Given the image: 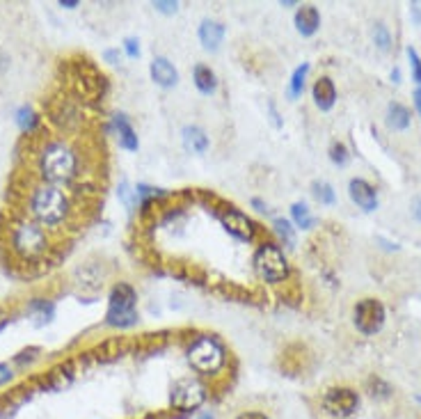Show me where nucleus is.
<instances>
[{
	"mask_svg": "<svg viewBox=\"0 0 421 419\" xmlns=\"http://www.w3.org/2000/svg\"><path fill=\"white\" fill-rule=\"evenodd\" d=\"M348 195L366 213L378 209V190L366 179H351V183H348Z\"/></svg>",
	"mask_w": 421,
	"mask_h": 419,
	"instance_id": "f8f14e48",
	"label": "nucleus"
},
{
	"mask_svg": "<svg viewBox=\"0 0 421 419\" xmlns=\"http://www.w3.org/2000/svg\"><path fill=\"white\" fill-rule=\"evenodd\" d=\"M149 76L151 80L163 89H172L179 85V71L165 55H156L149 65Z\"/></svg>",
	"mask_w": 421,
	"mask_h": 419,
	"instance_id": "9b49d317",
	"label": "nucleus"
},
{
	"mask_svg": "<svg viewBox=\"0 0 421 419\" xmlns=\"http://www.w3.org/2000/svg\"><path fill=\"white\" fill-rule=\"evenodd\" d=\"M307 74H310V65H307V62H302L300 67H295V71L291 74L289 89H286V94H289V99H291V101H295V99H300V97H302Z\"/></svg>",
	"mask_w": 421,
	"mask_h": 419,
	"instance_id": "aec40b11",
	"label": "nucleus"
},
{
	"mask_svg": "<svg viewBox=\"0 0 421 419\" xmlns=\"http://www.w3.org/2000/svg\"><path fill=\"white\" fill-rule=\"evenodd\" d=\"M153 7L163 14H174L179 9V3H153Z\"/></svg>",
	"mask_w": 421,
	"mask_h": 419,
	"instance_id": "473e14b6",
	"label": "nucleus"
},
{
	"mask_svg": "<svg viewBox=\"0 0 421 419\" xmlns=\"http://www.w3.org/2000/svg\"><path fill=\"white\" fill-rule=\"evenodd\" d=\"M60 7L74 9V7H78V0H60Z\"/></svg>",
	"mask_w": 421,
	"mask_h": 419,
	"instance_id": "58836bf2",
	"label": "nucleus"
},
{
	"mask_svg": "<svg viewBox=\"0 0 421 419\" xmlns=\"http://www.w3.org/2000/svg\"><path fill=\"white\" fill-rule=\"evenodd\" d=\"M9 248H12L14 257L21 261H35L44 257L50 248L46 227H42L33 218H21L12 224L9 229Z\"/></svg>",
	"mask_w": 421,
	"mask_h": 419,
	"instance_id": "7ed1b4c3",
	"label": "nucleus"
},
{
	"mask_svg": "<svg viewBox=\"0 0 421 419\" xmlns=\"http://www.w3.org/2000/svg\"><path fill=\"white\" fill-rule=\"evenodd\" d=\"M12 378H14L12 366H9L7 362H0V387L7 385V383H12Z\"/></svg>",
	"mask_w": 421,
	"mask_h": 419,
	"instance_id": "2f4dec72",
	"label": "nucleus"
},
{
	"mask_svg": "<svg viewBox=\"0 0 421 419\" xmlns=\"http://www.w3.org/2000/svg\"><path fill=\"white\" fill-rule=\"evenodd\" d=\"M197 37L204 46V50H211L215 53L220 46H222V39H224V26L218 23V21H211V18H204L199 23V30H197Z\"/></svg>",
	"mask_w": 421,
	"mask_h": 419,
	"instance_id": "dca6fc26",
	"label": "nucleus"
},
{
	"mask_svg": "<svg viewBox=\"0 0 421 419\" xmlns=\"http://www.w3.org/2000/svg\"><path fill=\"white\" fill-rule=\"evenodd\" d=\"M252 268L259 275V280L268 282V284H280L286 282L289 278V261H286V254L277 243L266 241L252 254Z\"/></svg>",
	"mask_w": 421,
	"mask_h": 419,
	"instance_id": "423d86ee",
	"label": "nucleus"
},
{
	"mask_svg": "<svg viewBox=\"0 0 421 419\" xmlns=\"http://www.w3.org/2000/svg\"><path fill=\"white\" fill-rule=\"evenodd\" d=\"M16 124L23 133H33L39 124V115L30 106H21L16 110Z\"/></svg>",
	"mask_w": 421,
	"mask_h": 419,
	"instance_id": "b1692460",
	"label": "nucleus"
},
{
	"mask_svg": "<svg viewBox=\"0 0 421 419\" xmlns=\"http://www.w3.org/2000/svg\"><path fill=\"white\" fill-rule=\"evenodd\" d=\"M28 211L35 222L42 227L58 229L60 224H65L71 216V200L65 192V188L53 186V183L39 181L37 186L30 190L28 197Z\"/></svg>",
	"mask_w": 421,
	"mask_h": 419,
	"instance_id": "f257e3e1",
	"label": "nucleus"
},
{
	"mask_svg": "<svg viewBox=\"0 0 421 419\" xmlns=\"http://www.w3.org/2000/svg\"><path fill=\"white\" fill-rule=\"evenodd\" d=\"M9 323V319H7V316H5V312L3 310H0V330H3L5 328V325Z\"/></svg>",
	"mask_w": 421,
	"mask_h": 419,
	"instance_id": "ea45409f",
	"label": "nucleus"
},
{
	"mask_svg": "<svg viewBox=\"0 0 421 419\" xmlns=\"http://www.w3.org/2000/svg\"><path fill=\"white\" fill-rule=\"evenodd\" d=\"M202 419H213V417H211V415H204Z\"/></svg>",
	"mask_w": 421,
	"mask_h": 419,
	"instance_id": "37998d69",
	"label": "nucleus"
},
{
	"mask_svg": "<svg viewBox=\"0 0 421 419\" xmlns=\"http://www.w3.org/2000/svg\"><path fill=\"white\" fill-rule=\"evenodd\" d=\"M412 213H415V218L421 222V200H415L412 202Z\"/></svg>",
	"mask_w": 421,
	"mask_h": 419,
	"instance_id": "f704fd0d",
	"label": "nucleus"
},
{
	"mask_svg": "<svg viewBox=\"0 0 421 419\" xmlns=\"http://www.w3.org/2000/svg\"><path fill=\"white\" fill-rule=\"evenodd\" d=\"M415 16H417V21L421 23V12H419V9H417V7H415Z\"/></svg>",
	"mask_w": 421,
	"mask_h": 419,
	"instance_id": "79ce46f5",
	"label": "nucleus"
},
{
	"mask_svg": "<svg viewBox=\"0 0 421 419\" xmlns=\"http://www.w3.org/2000/svg\"><path fill=\"white\" fill-rule=\"evenodd\" d=\"M359 408V396L351 387H330L323 394V410L337 419H346L355 415Z\"/></svg>",
	"mask_w": 421,
	"mask_h": 419,
	"instance_id": "6e6552de",
	"label": "nucleus"
},
{
	"mask_svg": "<svg viewBox=\"0 0 421 419\" xmlns=\"http://www.w3.org/2000/svg\"><path fill=\"white\" fill-rule=\"evenodd\" d=\"M138 291L129 282H117L108 295L106 325L110 328H133L138 323Z\"/></svg>",
	"mask_w": 421,
	"mask_h": 419,
	"instance_id": "20e7f679",
	"label": "nucleus"
},
{
	"mask_svg": "<svg viewBox=\"0 0 421 419\" xmlns=\"http://www.w3.org/2000/svg\"><path fill=\"white\" fill-rule=\"evenodd\" d=\"M330 160L339 168L348 165V160H351V151H348V147L344 145V142H332L330 145Z\"/></svg>",
	"mask_w": 421,
	"mask_h": 419,
	"instance_id": "bb28decb",
	"label": "nucleus"
},
{
	"mask_svg": "<svg viewBox=\"0 0 421 419\" xmlns=\"http://www.w3.org/2000/svg\"><path fill=\"white\" fill-rule=\"evenodd\" d=\"M398 78H400V71H398V69H394V71H392V80H394V83H400Z\"/></svg>",
	"mask_w": 421,
	"mask_h": 419,
	"instance_id": "a19ab883",
	"label": "nucleus"
},
{
	"mask_svg": "<svg viewBox=\"0 0 421 419\" xmlns=\"http://www.w3.org/2000/svg\"><path fill=\"white\" fill-rule=\"evenodd\" d=\"M415 106H417V110H419V115H421V85L415 89Z\"/></svg>",
	"mask_w": 421,
	"mask_h": 419,
	"instance_id": "4c0bfd02",
	"label": "nucleus"
},
{
	"mask_svg": "<svg viewBox=\"0 0 421 419\" xmlns=\"http://www.w3.org/2000/svg\"><path fill=\"white\" fill-rule=\"evenodd\" d=\"M293 23L302 37H314L321 28V12H318L316 5H300L293 16Z\"/></svg>",
	"mask_w": 421,
	"mask_h": 419,
	"instance_id": "ddd939ff",
	"label": "nucleus"
},
{
	"mask_svg": "<svg viewBox=\"0 0 421 419\" xmlns=\"http://www.w3.org/2000/svg\"><path fill=\"white\" fill-rule=\"evenodd\" d=\"M373 44L387 53L389 48H392V33H389V28L385 23H376L373 26Z\"/></svg>",
	"mask_w": 421,
	"mask_h": 419,
	"instance_id": "a878e982",
	"label": "nucleus"
},
{
	"mask_svg": "<svg viewBox=\"0 0 421 419\" xmlns=\"http://www.w3.org/2000/svg\"><path fill=\"white\" fill-rule=\"evenodd\" d=\"M192 83L204 97H211L218 92V76H215V71L209 65L199 62V65L192 67Z\"/></svg>",
	"mask_w": 421,
	"mask_h": 419,
	"instance_id": "f3484780",
	"label": "nucleus"
},
{
	"mask_svg": "<svg viewBox=\"0 0 421 419\" xmlns=\"http://www.w3.org/2000/svg\"><path fill=\"white\" fill-rule=\"evenodd\" d=\"M121 46H124L126 55H129L131 60L140 58V42H138L136 37H126V39H124V44H121Z\"/></svg>",
	"mask_w": 421,
	"mask_h": 419,
	"instance_id": "7c9ffc66",
	"label": "nucleus"
},
{
	"mask_svg": "<svg viewBox=\"0 0 421 419\" xmlns=\"http://www.w3.org/2000/svg\"><path fill=\"white\" fill-rule=\"evenodd\" d=\"M112 124H115V131H117V138H119V147L121 149H126V151H138L140 149L138 133H136V129L131 126V121H129L126 115H115Z\"/></svg>",
	"mask_w": 421,
	"mask_h": 419,
	"instance_id": "a211bd4d",
	"label": "nucleus"
},
{
	"mask_svg": "<svg viewBox=\"0 0 421 419\" xmlns=\"http://www.w3.org/2000/svg\"><path fill=\"white\" fill-rule=\"evenodd\" d=\"M312 195L323 204V207H332V204L337 202V192H334V188L330 186L327 181H314L312 183Z\"/></svg>",
	"mask_w": 421,
	"mask_h": 419,
	"instance_id": "5701e85b",
	"label": "nucleus"
},
{
	"mask_svg": "<svg viewBox=\"0 0 421 419\" xmlns=\"http://www.w3.org/2000/svg\"><path fill=\"white\" fill-rule=\"evenodd\" d=\"M236 419H270V417L266 413H261V410H243Z\"/></svg>",
	"mask_w": 421,
	"mask_h": 419,
	"instance_id": "72a5a7b5",
	"label": "nucleus"
},
{
	"mask_svg": "<svg viewBox=\"0 0 421 419\" xmlns=\"http://www.w3.org/2000/svg\"><path fill=\"white\" fill-rule=\"evenodd\" d=\"M104 58L108 60V62H117V58H119V50H106Z\"/></svg>",
	"mask_w": 421,
	"mask_h": 419,
	"instance_id": "c9c22d12",
	"label": "nucleus"
},
{
	"mask_svg": "<svg viewBox=\"0 0 421 419\" xmlns=\"http://www.w3.org/2000/svg\"><path fill=\"white\" fill-rule=\"evenodd\" d=\"M273 229L275 234L280 236V241L286 245V248H293L295 245V232H293V224L286 220V218H275L273 220Z\"/></svg>",
	"mask_w": 421,
	"mask_h": 419,
	"instance_id": "393cba45",
	"label": "nucleus"
},
{
	"mask_svg": "<svg viewBox=\"0 0 421 419\" xmlns=\"http://www.w3.org/2000/svg\"><path fill=\"white\" fill-rule=\"evenodd\" d=\"M28 312L30 314H37L39 316V323L37 325H44V323H50L55 316V308L53 303L46 300V298H33L28 303Z\"/></svg>",
	"mask_w": 421,
	"mask_h": 419,
	"instance_id": "412c9836",
	"label": "nucleus"
},
{
	"mask_svg": "<svg viewBox=\"0 0 421 419\" xmlns=\"http://www.w3.org/2000/svg\"><path fill=\"white\" fill-rule=\"evenodd\" d=\"M250 204H252V207H254L256 211H266V204H263L259 197H252V200H250Z\"/></svg>",
	"mask_w": 421,
	"mask_h": 419,
	"instance_id": "e433bc0d",
	"label": "nucleus"
},
{
	"mask_svg": "<svg viewBox=\"0 0 421 419\" xmlns=\"http://www.w3.org/2000/svg\"><path fill=\"white\" fill-rule=\"evenodd\" d=\"M291 218L295 222V227H300V229H312L316 224L312 211H310V207H307L305 202H295L293 204V207H291Z\"/></svg>",
	"mask_w": 421,
	"mask_h": 419,
	"instance_id": "4be33fe9",
	"label": "nucleus"
},
{
	"mask_svg": "<svg viewBox=\"0 0 421 419\" xmlns=\"http://www.w3.org/2000/svg\"><path fill=\"white\" fill-rule=\"evenodd\" d=\"M412 121V112H410L408 106L398 104V101H392L387 106V126L392 131H405Z\"/></svg>",
	"mask_w": 421,
	"mask_h": 419,
	"instance_id": "6ab92c4d",
	"label": "nucleus"
},
{
	"mask_svg": "<svg viewBox=\"0 0 421 419\" xmlns=\"http://www.w3.org/2000/svg\"><path fill=\"white\" fill-rule=\"evenodd\" d=\"M312 97H314V104L318 110H332L337 104V87H334V80L330 76H321L316 78V83L312 87Z\"/></svg>",
	"mask_w": 421,
	"mask_h": 419,
	"instance_id": "4468645a",
	"label": "nucleus"
},
{
	"mask_svg": "<svg viewBox=\"0 0 421 419\" xmlns=\"http://www.w3.org/2000/svg\"><path fill=\"white\" fill-rule=\"evenodd\" d=\"M207 398V390L199 381L195 378H186V381H177L172 390V403L181 408V410H195L199 408Z\"/></svg>",
	"mask_w": 421,
	"mask_h": 419,
	"instance_id": "9d476101",
	"label": "nucleus"
},
{
	"mask_svg": "<svg viewBox=\"0 0 421 419\" xmlns=\"http://www.w3.org/2000/svg\"><path fill=\"white\" fill-rule=\"evenodd\" d=\"M220 222H222L224 232H227L229 236H234L236 241H241V243H250L254 239V234H256V222L250 216H245L243 211L234 209V207L224 209L220 213Z\"/></svg>",
	"mask_w": 421,
	"mask_h": 419,
	"instance_id": "1a4fd4ad",
	"label": "nucleus"
},
{
	"mask_svg": "<svg viewBox=\"0 0 421 419\" xmlns=\"http://www.w3.org/2000/svg\"><path fill=\"white\" fill-rule=\"evenodd\" d=\"M188 364L199 376H215L227 364V351L222 342L211 334L197 337L188 349Z\"/></svg>",
	"mask_w": 421,
	"mask_h": 419,
	"instance_id": "39448f33",
	"label": "nucleus"
},
{
	"mask_svg": "<svg viewBox=\"0 0 421 419\" xmlns=\"http://www.w3.org/2000/svg\"><path fill=\"white\" fill-rule=\"evenodd\" d=\"M37 170L44 183H53V186L62 188L78 177L80 158L76 154V149L69 147L67 142L53 140V142H46L42 151H39Z\"/></svg>",
	"mask_w": 421,
	"mask_h": 419,
	"instance_id": "f03ea898",
	"label": "nucleus"
},
{
	"mask_svg": "<svg viewBox=\"0 0 421 419\" xmlns=\"http://www.w3.org/2000/svg\"><path fill=\"white\" fill-rule=\"evenodd\" d=\"M387 321V310L385 305L378 298H362L353 310V323L357 332H362L366 337H373L383 330V325Z\"/></svg>",
	"mask_w": 421,
	"mask_h": 419,
	"instance_id": "0eeeda50",
	"label": "nucleus"
},
{
	"mask_svg": "<svg viewBox=\"0 0 421 419\" xmlns=\"http://www.w3.org/2000/svg\"><path fill=\"white\" fill-rule=\"evenodd\" d=\"M117 195H119V200L126 204L129 209H133L136 207V202H138V195H136V190H131V186L126 181H121V186H119V190H117Z\"/></svg>",
	"mask_w": 421,
	"mask_h": 419,
	"instance_id": "c85d7f7f",
	"label": "nucleus"
},
{
	"mask_svg": "<svg viewBox=\"0 0 421 419\" xmlns=\"http://www.w3.org/2000/svg\"><path fill=\"white\" fill-rule=\"evenodd\" d=\"M181 142H183V149L188 151V154H207V149H209V136H207V131L199 129V126H195V124H188V126H183L181 131Z\"/></svg>",
	"mask_w": 421,
	"mask_h": 419,
	"instance_id": "2eb2a0df",
	"label": "nucleus"
},
{
	"mask_svg": "<svg viewBox=\"0 0 421 419\" xmlns=\"http://www.w3.org/2000/svg\"><path fill=\"white\" fill-rule=\"evenodd\" d=\"M408 58H410V67H412V80L421 85V58L415 48H408Z\"/></svg>",
	"mask_w": 421,
	"mask_h": 419,
	"instance_id": "c756f323",
	"label": "nucleus"
},
{
	"mask_svg": "<svg viewBox=\"0 0 421 419\" xmlns=\"http://www.w3.org/2000/svg\"><path fill=\"white\" fill-rule=\"evenodd\" d=\"M39 353H42V349H37V346H30V349L21 351L18 355H14V364H16V366L33 364V362L37 360V357H39Z\"/></svg>",
	"mask_w": 421,
	"mask_h": 419,
	"instance_id": "cd10ccee",
	"label": "nucleus"
}]
</instances>
